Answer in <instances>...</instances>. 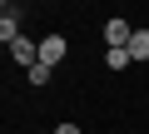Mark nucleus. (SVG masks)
<instances>
[{
	"label": "nucleus",
	"instance_id": "f257e3e1",
	"mask_svg": "<svg viewBox=\"0 0 149 134\" xmlns=\"http://www.w3.org/2000/svg\"><path fill=\"white\" fill-rule=\"evenodd\" d=\"M129 40H134V30H129V20H124V15L104 20V50H129Z\"/></svg>",
	"mask_w": 149,
	"mask_h": 134
},
{
	"label": "nucleus",
	"instance_id": "f03ea898",
	"mask_svg": "<svg viewBox=\"0 0 149 134\" xmlns=\"http://www.w3.org/2000/svg\"><path fill=\"white\" fill-rule=\"evenodd\" d=\"M65 55H70V40H65V35H60V30H55V35H45V40H40V65H50V70H55V65H60V60H65Z\"/></svg>",
	"mask_w": 149,
	"mask_h": 134
},
{
	"label": "nucleus",
	"instance_id": "7ed1b4c3",
	"mask_svg": "<svg viewBox=\"0 0 149 134\" xmlns=\"http://www.w3.org/2000/svg\"><path fill=\"white\" fill-rule=\"evenodd\" d=\"M10 60L25 65V70H35V65H40V40H25V35H20V40L10 45Z\"/></svg>",
	"mask_w": 149,
	"mask_h": 134
},
{
	"label": "nucleus",
	"instance_id": "20e7f679",
	"mask_svg": "<svg viewBox=\"0 0 149 134\" xmlns=\"http://www.w3.org/2000/svg\"><path fill=\"white\" fill-rule=\"evenodd\" d=\"M0 40H5V45H15V40H20V10H15V5L0 10Z\"/></svg>",
	"mask_w": 149,
	"mask_h": 134
},
{
	"label": "nucleus",
	"instance_id": "39448f33",
	"mask_svg": "<svg viewBox=\"0 0 149 134\" xmlns=\"http://www.w3.org/2000/svg\"><path fill=\"white\" fill-rule=\"evenodd\" d=\"M129 60H134V65L149 60V30H134V40H129Z\"/></svg>",
	"mask_w": 149,
	"mask_h": 134
},
{
	"label": "nucleus",
	"instance_id": "423d86ee",
	"mask_svg": "<svg viewBox=\"0 0 149 134\" xmlns=\"http://www.w3.org/2000/svg\"><path fill=\"white\" fill-rule=\"evenodd\" d=\"M50 75H55L50 65H35V70H25V80H30L35 90H45V85H50Z\"/></svg>",
	"mask_w": 149,
	"mask_h": 134
},
{
	"label": "nucleus",
	"instance_id": "0eeeda50",
	"mask_svg": "<svg viewBox=\"0 0 149 134\" xmlns=\"http://www.w3.org/2000/svg\"><path fill=\"white\" fill-rule=\"evenodd\" d=\"M104 65L109 70H124V65H134V60H129V50H104Z\"/></svg>",
	"mask_w": 149,
	"mask_h": 134
},
{
	"label": "nucleus",
	"instance_id": "6e6552de",
	"mask_svg": "<svg viewBox=\"0 0 149 134\" xmlns=\"http://www.w3.org/2000/svg\"><path fill=\"white\" fill-rule=\"evenodd\" d=\"M55 134H85V129H80V124H70V119H60V124H55Z\"/></svg>",
	"mask_w": 149,
	"mask_h": 134
}]
</instances>
